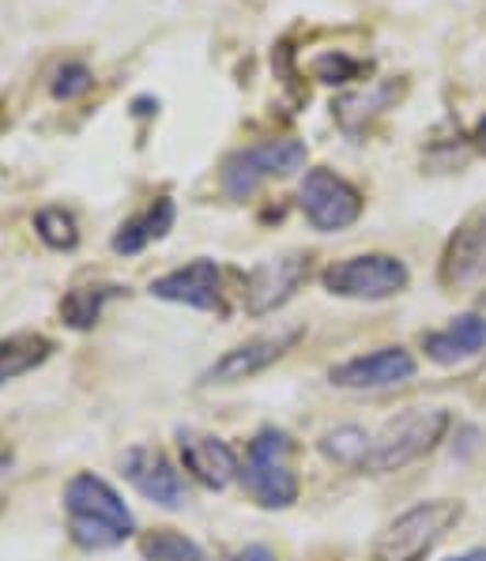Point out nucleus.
Wrapping results in <instances>:
<instances>
[{
    "instance_id": "16",
    "label": "nucleus",
    "mask_w": 486,
    "mask_h": 561,
    "mask_svg": "<svg viewBox=\"0 0 486 561\" xmlns=\"http://www.w3.org/2000/svg\"><path fill=\"white\" fill-rule=\"evenodd\" d=\"M170 227H173V201H155L144 215L128 219L125 227L117 230V234H114V253H121V256L140 253L144 245L159 241Z\"/></svg>"
},
{
    "instance_id": "21",
    "label": "nucleus",
    "mask_w": 486,
    "mask_h": 561,
    "mask_svg": "<svg viewBox=\"0 0 486 561\" xmlns=\"http://www.w3.org/2000/svg\"><path fill=\"white\" fill-rule=\"evenodd\" d=\"M34 230H38V238L46 241L49 249H76V241H80L76 219L65 211V207H46V211H38Z\"/></svg>"
},
{
    "instance_id": "2",
    "label": "nucleus",
    "mask_w": 486,
    "mask_h": 561,
    "mask_svg": "<svg viewBox=\"0 0 486 561\" xmlns=\"http://www.w3.org/2000/svg\"><path fill=\"white\" fill-rule=\"evenodd\" d=\"M445 430H449V411H441V408L404 411L400 419H393L370 442L362 471H370V474L404 471L407 463H415L419 456H427L430 448H438V442L445 437Z\"/></svg>"
},
{
    "instance_id": "5",
    "label": "nucleus",
    "mask_w": 486,
    "mask_h": 561,
    "mask_svg": "<svg viewBox=\"0 0 486 561\" xmlns=\"http://www.w3.org/2000/svg\"><path fill=\"white\" fill-rule=\"evenodd\" d=\"M302 167H306V144L272 140L264 148H246L230 154L227 167H223V188H227L234 201H246V196L257 193V185L264 178H286Z\"/></svg>"
},
{
    "instance_id": "8",
    "label": "nucleus",
    "mask_w": 486,
    "mask_h": 561,
    "mask_svg": "<svg viewBox=\"0 0 486 561\" xmlns=\"http://www.w3.org/2000/svg\"><path fill=\"white\" fill-rule=\"evenodd\" d=\"M309 279V256L291 253L280 261H264L246 275V313L264 317L280 309L283 301L298 295V287Z\"/></svg>"
},
{
    "instance_id": "14",
    "label": "nucleus",
    "mask_w": 486,
    "mask_h": 561,
    "mask_svg": "<svg viewBox=\"0 0 486 561\" xmlns=\"http://www.w3.org/2000/svg\"><path fill=\"white\" fill-rule=\"evenodd\" d=\"M151 295L193 309H219V267L212 261H193L189 267H178V272L155 279Z\"/></svg>"
},
{
    "instance_id": "20",
    "label": "nucleus",
    "mask_w": 486,
    "mask_h": 561,
    "mask_svg": "<svg viewBox=\"0 0 486 561\" xmlns=\"http://www.w3.org/2000/svg\"><path fill=\"white\" fill-rule=\"evenodd\" d=\"M68 535H72V542H80L83 550H110V547H117V542H125L133 531L114 528V524H102V520L68 516Z\"/></svg>"
},
{
    "instance_id": "3",
    "label": "nucleus",
    "mask_w": 486,
    "mask_h": 561,
    "mask_svg": "<svg viewBox=\"0 0 486 561\" xmlns=\"http://www.w3.org/2000/svg\"><path fill=\"white\" fill-rule=\"evenodd\" d=\"M286 456H291V437L280 430H260L249 445V460L241 474H246V490L264 508H286L298 502V479H294Z\"/></svg>"
},
{
    "instance_id": "23",
    "label": "nucleus",
    "mask_w": 486,
    "mask_h": 561,
    "mask_svg": "<svg viewBox=\"0 0 486 561\" xmlns=\"http://www.w3.org/2000/svg\"><path fill=\"white\" fill-rule=\"evenodd\" d=\"M94 88V76L87 65H65L57 72V83H54V94L57 99H76V94L91 91Z\"/></svg>"
},
{
    "instance_id": "24",
    "label": "nucleus",
    "mask_w": 486,
    "mask_h": 561,
    "mask_svg": "<svg viewBox=\"0 0 486 561\" xmlns=\"http://www.w3.org/2000/svg\"><path fill=\"white\" fill-rule=\"evenodd\" d=\"M314 72H317V80H325V83H347L354 72H359V65L354 60H347V57H320L314 60Z\"/></svg>"
},
{
    "instance_id": "4",
    "label": "nucleus",
    "mask_w": 486,
    "mask_h": 561,
    "mask_svg": "<svg viewBox=\"0 0 486 561\" xmlns=\"http://www.w3.org/2000/svg\"><path fill=\"white\" fill-rule=\"evenodd\" d=\"M320 279H325L328 295L381 301V298L400 295V290L407 287V264L396 261V256H388V253L351 256V261L325 267Z\"/></svg>"
},
{
    "instance_id": "27",
    "label": "nucleus",
    "mask_w": 486,
    "mask_h": 561,
    "mask_svg": "<svg viewBox=\"0 0 486 561\" xmlns=\"http://www.w3.org/2000/svg\"><path fill=\"white\" fill-rule=\"evenodd\" d=\"M453 561H486V550H472V554H464V558H453Z\"/></svg>"
},
{
    "instance_id": "11",
    "label": "nucleus",
    "mask_w": 486,
    "mask_h": 561,
    "mask_svg": "<svg viewBox=\"0 0 486 561\" xmlns=\"http://www.w3.org/2000/svg\"><path fill=\"white\" fill-rule=\"evenodd\" d=\"M181 460H185V471L196 482H204L207 490L230 486L241 471L234 448L227 442H219V437L201 434V430H181Z\"/></svg>"
},
{
    "instance_id": "9",
    "label": "nucleus",
    "mask_w": 486,
    "mask_h": 561,
    "mask_svg": "<svg viewBox=\"0 0 486 561\" xmlns=\"http://www.w3.org/2000/svg\"><path fill=\"white\" fill-rule=\"evenodd\" d=\"M438 275L445 287H467L486 275V204L475 207L445 241Z\"/></svg>"
},
{
    "instance_id": "13",
    "label": "nucleus",
    "mask_w": 486,
    "mask_h": 561,
    "mask_svg": "<svg viewBox=\"0 0 486 561\" xmlns=\"http://www.w3.org/2000/svg\"><path fill=\"white\" fill-rule=\"evenodd\" d=\"M65 508L68 516L102 520V524H114V528L133 531V513L117 497V490L110 482H102L99 474H76L65 486Z\"/></svg>"
},
{
    "instance_id": "19",
    "label": "nucleus",
    "mask_w": 486,
    "mask_h": 561,
    "mask_svg": "<svg viewBox=\"0 0 486 561\" xmlns=\"http://www.w3.org/2000/svg\"><path fill=\"white\" fill-rule=\"evenodd\" d=\"M117 287H76L60 301V317L72 328H91L102 317V301L114 295Z\"/></svg>"
},
{
    "instance_id": "6",
    "label": "nucleus",
    "mask_w": 486,
    "mask_h": 561,
    "mask_svg": "<svg viewBox=\"0 0 486 561\" xmlns=\"http://www.w3.org/2000/svg\"><path fill=\"white\" fill-rule=\"evenodd\" d=\"M298 204H302V211H306L309 227L325 230V234L347 230L351 222H359V215H362V193L351 181L332 174V170H309L306 181H302Z\"/></svg>"
},
{
    "instance_id": "22",
    "label": "nucleus",
    "mask_w": 486,
    "mask_h": 561,
    "mask_svg": "<svg viewBox=\"0 0 486 561\" xmlns=\"http://www.w3.org/2000/svg\"><path fill=\"white\" fill-rule=\"evenodd\" d=\"M370 437L362 434L359 426H343V430H332V434L320 442V448H325V456L328 460H336V463H359L362 468V460H366V453H370Z\"/></svg>"
},
{
    "instance_id": "17",
    "label": "nucleus",
    "mask_w": 486,
    "mask_h": 561,
    "mask_svg": "<svg viewBox=\"0 0 486 561\" xmlns=\"http://www.w3.org/2000/svg\"><path fill=\"white\" fill-rule=\"evenodd\" d=\"M49 351H54V343H49L46 335L27 332V335H8V340H0V385L38 369L42 362L49 358Z\"/></svg>"
},
{
    "instance_id": "18",
    "label": "nucleus",
    "mask_w": 486,
    "mask_h": 561,
    "mask_svg": "<svg viewBox=\"0 0 486 561\" xmlns=\"http://www.w3.org/2000/svg\"><path fill=\"white\" fill-rule=\"evenodd\" d=\"M140 558L144 561H204L201 547L185 535L159 528V531H147L140 539Z\"/></svg>"
},
{
    "instance_id": "15",
    "label": "nucleus",
    "mask_w": 486,
    "mask_h": 561,
    "mask_svg": "<svg viewBox=\"0 0 486 561\" xmlns=\"http://www.w3.org/2000/svg\"><path fill=\"white\" fill-rule=\"evenodd\" d=\"M422 347H427V355L433 362H441V366L464 362L486 347V321L475 313H464L449 328H441V332H430L427 340H422Z\"/></svg>"
},
{
    "instance_id": "25",
    "label": "nucleus",
    "mask_w": 486,
    "mask_h": 561,
    "mask_svg": "<svg viewBox=\"0 0 486 561\" xmlns=\"http://www.w3.org/2000/svg\"><path fill=\"white\" fill-rule=\"evenodd\" d=\"M238 561H275V554L268 547H246L238 554Z\"/></svg>"
},
{
    "instance_id": "12",
    "label": "nucleus",
    "mask_w": 486,
    "mask_h": 561,
    "mask_svg": "<svg viewBox=\"0 0 486 561\" xmlns=\"http://www.w3.org/2000/svg\"><path fill=\"white\" fill-rule=\"evenodd\" d=\"M332 385L340 388H388V385H404L415 377V358L404 347H385L373 351V355H359L351 362H340L332 369Z\"/></svg>"
},
{
    "instance_id": "10",
    "label": "nucleus",
    "mask_w": 486,
    "mask_h": 561,
    "mask_svg": "<svg viewBox=\"0 0 486 561\" xmlns=\"http://www.w3.org/2000/svg\"><path fill=\"white\" fill-rule=\"evenodd\" d=\"M125 479L147 497V502L162 508H181L185 505V482H181L178 468L159 453V448H128L125 456Z\"/></svg>"
},
{
    "instance_id": "26",
    "label": "nucleus",
    "mask_w": 486,
    "mask_h": 561,
    "mask_svg": "<svg viewBox=\"0 0 486 561\" xmlns=\"http://www.w3.org/2000/svg\"><path fill=\"white\" fill-rule=\"evenodd\" d=\"M472 140H475V148H479V151L486 154V117L479 121V128H475V136H472Z\"/></svg>"
},
{
    "instance_id": "1",
    "label": "nucleus",
    "mask_w": 486,
    "mask_h": 561,
    "mask_svg": "<svg viewBox=\"0 0 486 561\" xmlns=\"http://www.w3.org/2000/svg\"><path fill=\"white\" fill-rule=\"evenodd\" d=\"M464 505L438 497V502H419L407 513L396 516L373 542V561H422L460 524Z\"/></svg>"
},
{
    "instance_id": "7",
    "label": "nucleus",
    "mask_w": 486,
    "mask_h": 561,
    "mask_svg": "<svg viewBox=\"0 0 486 561\" xmlns=\"http://www.w3.org/2000/svg\"><path fill=\"white\" fill-rule=\"evenodd\" d=\"M302 340V328H280V332L257 335V340L241 343V347L227 351L212 369L204 374L207 385H234V381H249V377L264 374L268 366H275L286 351H294V343Z\"/></svg>"
}]
</instances>
